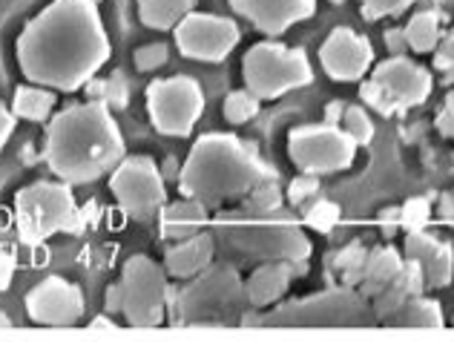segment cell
I'll return each instance as SVG.
<instances>
[{
	"label": "cell",
	"mask_w": 454,
	"mask_h": 342,
	"mask_svg": "<svg viewBox=\"0 0 454 342\" xmlns=\"http://www.w3.org/2000/svg\"><path fill=\"white\" fill-rule=\"evenodd\" d=\"M95 0H52L23 27L18 38V66L29 84L75 92L110 61Z\"/></svg>",
	"instance_id": "6da1fadb"
},
{
	"label": "cell",
	"mask_w": 454,
	"mask_h": 342,
	"mask_svg": "<svg viewBox=\"0 0 454 342\" xmlns=\"http://www.w3.org/2000/svg\"><path fill=\"white\" fill-rule=\"evenodd\" d=\"M127 156L124 136L104 101L73 104L46 129L43 159L52 175L67 184H90L113 173Z\"/></svg>",
	"instance_id": "7a4b0ae2"
},
{
	"label": "cell",
	"mask_w": 454,
	"mask_h": 342,
	"mask_svg": "<svg viewBox=\"0 0 454 342\" xmlns=\"http://www.w3.org/2000/svg\"><path fill=\"white\" fill-rule=\"evenodd\" d=\"M277 179L256 150L242 138L227 133L201 136L178 173V190L182 196L199 198L207 207H222L236 198H245L262 182Z\"/></svg>",
	"instance_id": "3957f363"
},
{
	"label": "cell",
	"mask_w": 454,
	"mask_h": 342,
	"mask_svg": "<svg viewBox=\"0 0 454 342\" xmlns=\"http://www.w3.org/2000/svg\"><path fill=\"white\" fill-rule=\"evenodd\" d=\"M213 239L216 245H224L227 251L254 259V262H305L310 256V242L291 216L279 214H247L239 207L236 214L219 216L213 225Z\"/></svg>",
	"instance_id": "277c9868"
},
{
	"label": "cell",
	"mask_w": 454,
	"mask_h": 342,
	"mask_svg": "<svg viewBox=\"0 0 454 342\" xmlns=\"http://www.w3.org/2000/svg\"><path fill=\"white\" fill-rule=\"evenodd\" d=\"M15 225L23 245L38 247L55 233H83L90 225V210H81L73 184L35 182L15 196Z\"/></svg>",
	"instance_id": "5b68a950"
},
{
	"label": "cell",
	"mask_w": 454,
	"mask_h": 342,
	"mask_svg": "<svg viewBox=\"0 0 454 342\" xmlns=\"http://www.w3.org/2000/svg\"><path fill=\"white\" fill-rule=\"evenodd\" d=\"M372 323V302L348 285L279 305L259 320V325L268 328H363Z\"/></svg>",
	"instance_id": "8992f818"
},
{
	"label": "cell",
	"mask_w": 454,
	"mask_h": 342,
	"mask_svg": "<svg viewBox=\"0 0 454 342\" xmlns=\"http://www.w3.org/2000/svg\"><path fill=\"white\" fill-rule=\"evenodd\" d=\"M247 305L245 282L231 265H207L196 282L178 297V314L182 325H205L216 328L227 325L233 314H242Z\"/></svg>",
	"instance_id": "52a82bcc"
},
{
	"label": "cell",
	"mask_w": 454,
	"mask_h": 342,
	"mask_svg": "<svg viewBox=\"0 0 454 342\" xmlns=\"http://www.w3.org/2000/svg\"><path fill=\"white\" fill-rule=\"evenodd\" d=\"M242 75L247 89L259 101H273L291 89L308 87L314 81V69H310L302 50H288L282 43L265 41L245 52Z\"/></svg>",
	"instance_id": "ba28073f"
},
{
	"label": "cell",
	"mask_w": 454,
	"mask_h": 342,
	"mask_svg": "<svg viewBox=\"0 0 454 342\" xmlns=\"http://www.w3.org/2000/svg\"><path fill=\"white\" fill-rule=\"evenodd\" d=\"M360 96L368 107H374L382 115L420 107L432 96V73L409 58L394 55L374 66V75L360 87Z\"/></svg>",
	"instance_id": "9c48e42d"
},
{
	"label": "cell",
	"mask_w": 454,
	"mask_h": 342,
	"mask_svg": "<svg viewBox=\"0 0 454 342\" xmlns=\"http://www.w3.org/2000/svg\"><path fill=\"white\" fill-rule=\"evenodd\" d=\"M147 113L161 136L184 138L193 133L196 121L205 113V92L190 75L153 81L147 87Z\"/></svg>",
	"instance_id": "30bf717a"
},
{
	"label": "cell",
	"mask_w": 454,
	"mask_h": 342,
	"mask_svg": "<svg viewBox=\"0 0 454 342\" xmlns=\"http://www.w3.org/2000/svg\"><path fill=\"white\" fill-rule=\"evenodd\" d=\"M121 291L129 328H159L164 320V305L170 297L167 270L159 268L150 256H129L121 270Z\"/></svg>",
	"instance_id": "8fae6325"
},
{
	"label": "cell",
	"mask_w": 454,
	"mask_h": 342,
	"mask_svg": "<svg viewBox=\"0 0 454 342\" xmlns=\"http://www.w3.org/2000/svg\"><path fill=\"white\" fill-rule=\"evenodd\" d=\"M110 190L118 207L136 222L155 219L167 205V187L161 179V170L150 156H124L121 164L113 170Z\"/></svg>",
	"instance_id": "7c38bea8"
},
{
	"label": "cell",
	"mask_w": 454,
	"mask_h": 342,
	"mask_svg": "<svg viewBox=\"0 0 454 342\" xmlns=\"http://www.w3.org/2000/svg\"><path fill=\"white\" fill-rule=\"evenodd\" d=\"M356 141L345 133L342 124H308L296 127L288 136V156L302 173L325 175L351 167Z\"/></svg>",
	"instance_id": "4fadbf2b"
},
{
	"label": "cell",
	"mask_w": 454,
	"mask_h": 342,
	"mask_svg": "<svg viewBox=\"0 0 454 342\" xmlns=\"http://www.w3.org/2000/svg\"><path fill=\"white\" fill-rule=\"evenodd\" d=\"M176 46L184 58L205 64H219L233 52L239 43V27L231 18L207 15V12H190L173 29Z\"/></svg>",
	"instance_id": "5bb4252c"
},
{
	"label": "cell",
	"mask_w": 454,
	"mask_h": 342,
	"mask_svg": "<svg viewBox=\"0 0 454 342\" xmlns=\"http://www.w3.org/2000/svg\"><path fill=\"white\" fill-rule=\"evenodd\" d=\"M27 314L35 325L73 328L83 314V293L64 276H46L27 293Z\"/></svg>",
	"instance_id": "9a60e30c"
},
{
	"label": "cell",
	"mask_w": 454,
	"mask_h": 342,
	"mask_svg": "<svg viewBox=\"0 0 454 342\" xmlns=\"http://www.w3.org/2000/svg\"><path fill=\"white\" fill-rule=\"evenodd\" d=\"M319 61L333 81H360L374 64V50L363 35L348 27H337L322 43Z\"/></svg>",
	"instance_id": "2e32d148"
},
{
	"label": "cell",
	"mask_w": 454,
	"mask_h": 342,
	"mask_svg": "<svg viewBox=\"0 0 454 342\" xmlns=\"http://www.w3.org/2000/svg\"><path fill=\"white\" fill-rule=\"evenodd\" d=\"M231 6L236 15L254 23L259 32L277 38V35L288 32L294 23L314 15L317 0H231Z\"/></svg>",
	"instance_id": "e0dca14e"
},
{
	"label": "cell",
	"mask_w": 454,
	"mask_h": 342,
	"mask_svg": "<svg viewBox=\"0 0 454 342\" xmlns=\"http://www.w3.org/2000/svg\"><path fill=\"white\" fill-rule=\"evenodd\" d=\"M405 259H414L423 270L426 288H446L454 276V251L437 236L414 230L405 239Z\"/></svg>",
	"instance_id": "ac0fdd59"
},
{
	"label": "cell",
	"mask_w": 454,
	"mask_h": 342,
	"mask_svg": "<svg viewBox=\"0 0 454 342\" xmlns=\"http://www.w3.org/2000/svg\"><path fill=\"white\" fill-rule=\"evenodd\" d=\"M296 274H305V262H288V259L262 262L245 282L247 305L250 308H268V305L282 299Z\"/></svg>",
	"instance_id": "d6986e66"
},
{
	"label": "cell",
	"mask_w": 454,
	"mask_h": 342,
	"mask_svg": "<svg viewBox=\"0 0 454 342\" xmlns=\"http://www.w3.org/2000/svg\"><path fill=\"white\" fill-rule=\"evenodd\" d=\"M216 256V239L213 233H193L187 239H178L164 253V270L173 279H193L205 270Z\"/></svg>",
	"instance_id": "ffe728a7"
},
{
	"label": "cell",
	"mask_w": 454,
	"mask_h": 342,
	"mask_svg": "<svg viewBox=\"0 0 454 342\" xmlns=\"http://www.w3.org/2000/svg\"><path fill=\"white\" fill-rule=\"evenodd\" d=\"M423 291H426V279H423L420 265H417L414 259H405V265L397 274V279L372 299V314H377L380 323H386L394 311H400L405 302H409L411 297H417V293H423Z\"/></svg>",
	"instance_id": "44dd1931"
},
{
	"label": "cell",
	"mask_w": 454,
	"mask_h": 342,
	"mask_svg": "<svg viewBox=\"0 0 454 342\" xmlns=\"http://www.w3.org/2000/svg\"><path fill=\"white\" fill-rule=\"evenodd\" d=\"M207 205L199 202V198L184 196L182 202L164 205L159 214V225H161V236L164 239H187V236L199 233V228L207 225Z\"/></svg>",
	"instance_id": "7402d4cb"
},
{
	"label": "cell",
	"mask_w": 454,
	"mask_h": 342,
	"mask_svg": "<svg viewBox=\"0 0 454 342\" xmlns=\"http://www.w3.org/2000/svg\"><path fill=\"white\" fill-rule=\"evenodd\" d=\"M403 256L394 251V247H377V251H368V262H365V276L356 285V291L372 302L380 291H386L397 274L403 270Z\"/></svg>",
	"instance_id": "603a6c76"
},
{
	"label": "cell",
	"mask_w": 454,
	"mask_h": 342,
	"mask_svg": "<svg viewBox=\"0 0 454 342\" xmlns=\"http://www.w3.org/2000/svg\"><path fill=\"white\" fill-rule=\"evenodd\" d=\"M196 9V0H138V18L147 29L167 32Z\"/></svg>",
	"instance_id": "cb8c5ba5"
},
{
	"label": "cell",
	"mask_w": 454,
	"mask_h": 342,
	"mask_svg": "<svg viewBox=\"0 0 454 342\" xmlns=\"http://www.w3.org/2000/svg\"><path fill=\"white\" fill-rule=\"evenodd\" d=\"M382 325H391V328H443V311H440V302L426 299L423 293H417V297H411L400 311H394Z\"/></svg>",
	"instance_id": "d4e9b609"
},
{
	"label": "cell",
	"mask_w": 454,
	"mask_h": 342,
	"mask_svg": "<svg viewBox=\"0 0 454 342\" xmlns=\"http://www.w3.org/2000/svg\"><path fill=\"white\" fill-rule=\"evenodd\" d=\"M55 92L50 87H38V84H27L15 89V98H12V113L18 118H27V121H46L55 110Z\"/></svg>",
	"instance_id": "484cf974"
},
{
	"label": "cell",
	"mask_w": 454,
	"mask_h": 342,
	"mask_svg": "<svg viewBox=\"0 0 454 342\" xmlns=\"http://www.w3.org/2000/svg\"><path fill=\"white\" fill-rule=\"evenodd\" d=\"M403 32H405V43H409V50L420 52V55L434 52L437 43H440V12H432V9L417 12Z\"/></svg>",
	"instance_id": "4316f807"
},
{
	"label": "cell",
	"mask_w": 454,
	"mask_h": 342,
	"mask_svg": "<svg viewBox=\"0 0 454 342\" xmlns=\"http://www.w3.org/2000/svg\"><path fill=\"white\" fill-rule=\"evenodd\" d=\"M365 262H368V251L365 245L354 242L348 247H342V251L337 253V259H333V268H337V274L342 276V285L348 288H356L365 276Z\"/></svg>",
	"instance_id": "83f0119b"
},
{
	"label": "cell",
	"mask_w": 454,
	"mask_h": 342,
	"mask_svg": "<svg viewBox=\"0 0 454 342\" xmlns=\"http://www.w3.org/2000/svg\"><path fill=\"white\" fill-rule=\"evenodd\" d=\"M87 96L92 101H104L106 107H127L129 101V87H127V78L121 73H115L113 78L98 81V78H90L87 81Z\"/></svg>",
	"instance_id": "f1b7e54d"
},
{
	"label": "cell",
	"mask_w": 454,
	"mask_h": 342,
	"mask_svg": "<svg viewBox=\"0 0 454 342\" xmlns=\"http://www.w3.org/2000/svg\"><path fill=\"white\" fill-rule=\"evenodd\" d=\"M222 113L231 124H247L259 113V98L250 89H236L224 98Z\"/></svg>",
	"instance_id": "f546056e"
},
{
	"label": "cell",
	"mask_w": 454,
	"mask_h": 342,
	"mask_svg": "<svg viewBox=\"0 0 454 342\" xmlns=\"http://www.w3.org/2000/svg\"><path fill=\"white\" fill-rule=\"evenodd\" d=\"M279 207H282V193L277 187V179L262 182L256 190H250L242 198V210H247V214H273Z\"/></svg>",
	"instance_id": "4dcf8cb0"
},
{
	"label": "cell",
	"mask_w": 454,
	"mask_h": 342,
	"mask_svg": "<svg viewBox=\"0 0 454 342\" xmlns=\"http://www.w3.org/2000/svg\"><path fill=\"white\" fill-rule=\"evenodd\" d=\"M342 129L356 141V144H368V141L374 138V124L363 107H348L342 113Z\"/></svg>",
	"instance_id": "1f68e13d"
},
{
	"label": "cell",
	"mask_w": 454,
	"mask_h": 342,
	"mask_svg": "<svg viewBox=\"0 0 454 342\" xmlns=\"http://www.w3.org/2000/svg\"><path fill=\"white\" fill-rule=\"evenodd\" d=\"M305 222H308V228H314L319 233H331L340 222V207L333 202H325V198H317L314 207L305 214Z\"/></svg>",
	"instance_id": "d6a6232c"
},
{
	"label": "cell",
	"mask_w": 454,
	"mask_h": 342,
	"mask_svg": "<svg viewBox=\"0 0 454 342\" xmlns=\"http://www.w3.org/2000/svg\"><path fill=\"white\" fill-rule=\"evenodd\" d=\"M428 216H432V205H428L426 198H411L409 205L400 207V225L409 230V233L426 230Z\"/></svg>",
	"instance_id": "836d02e7"
},
{
	"label": "cell",
	"mask_w": 454,
	"mask_h": 342,
	"mask_svg": "<svg viewBox=\"0 0 454 342\" xmlns=\"http://www.w3.org/2000/svg\"><path fill=\"white\" fill-rule=\"evenodd\" d=\"M167 58H170V50H167V43H147V46H138L133 52V61H136V69L141 73H153V69H159L167 64Z\"/></svg>",
	"instance_id": "e575fe53"
},
{
	"label": "cell",
	"mask_w": 454,
	"mask_h": 342,
	"mask_svg": "<svg viewBox=\"0 0 454 342\" xmlns=\"http://www.w3.org/2000/svg\"><path fill=\"white\" fill-rule=\"evenodd\" d=\"M414 4V0H360L363 6V15L368 20H377V18H386V15H400Z\"/></svg>",
	"instance_id": "d590c367"
},
{
	"label": "cell",
	"mask_w": 454,
	"mask_h": 342,
	"mask_svg": "<svg viewBox=\"0 0 454 342\" xmlns=\"http://www.w3.org/2000/svg\"><path fill=\"white\" fill-rule=\"evenodd\" d=\"M434 66L440 69V75H443L449 84H454V29L446 35V38H440Z\"/></svg>",
	"instance_id": "8d00e7d4"
},
{
	"label": "cell",
	"mask_w": 454,
	"mask_h": 342,
	"mask_svg": "<svg viewBox=\"0 0 454 342\" xmlns=\"http://www.w3.org/2000/svg\"><path fill=\"white\" fill-rule=\"evenodd\" d=\"M317 193H319V175L305 173V175H296V182L288 190V198L294 205H302V202H308V198H317Z\"/></svg>",
	"instance_id": "74e56055"
},
{
	"label": "cell",
	"mask_w": 454,
	"mask_h": 342,
	"mask_svg": "<svg viewBox=\"0 0 454 342\" xmlns=\"http://www.w3.org/2000/svg\"><path fill=\"white\" fill-rule=\"evenodd\" d=\"M437 129H440V133H443L446 138H454V89L446 96L443 110L437 113Z\"/></svg>",
	"instance_id": "f35d334b"
},
{
	"label": "cell",
	"mask_w": 454,
	"mask_h": 342,
	"mask_svg": "<svg viewBox=\"0 0 454 342\" xmlns=\"http://www.w3.org/2000/svg\"><path fill=\"white\" fill-rule=\"evenodd\" d=\"M15 113H12L6 104H0V150L6 147V141L12 138V133H15Z\"/></svg>",
	"instance_id": "ab89813d"
},
{
	"label": "cell",
	"mask_w": 454,
	"mask_h": 342,
	"mask_svg": "<svg viewBox=\"0 0 454 342\" xmlns=\"http://www.w3.org/2000/svg\"><path fill=\"white\" fill-rule=\"evenodd\" d=\"M104 308H106V314H121V308H124V291H121V282H115V285L106 288Z\"/></svg>",
	"instance_id": "60d3db41"
},
{
	"label": "cell",
	"mask_w": 454,
	"mask_h": 342,
	"mask_svg": "<svg viewBox=\"0 0 454 342\" xmlns=\"http://www.w3.org/2000/svg\"><path fill=\"white\" fill-rule=\"evenodd\" d=\"M12 276H15V256L0 247V291L12 285Z\"/></svg>",
	"instance_id": "b9f144b4"
},
{
	"label": "cell",
	"mask_w": 454,
	"mask_h": 342,
	"mask_svg": "<svg viewBox=\"0 0 454 342\" xmlns=\"http://www.w3.org/2000/svg\"><path fill=\"white\" fill-rule=\"evenodd\" d=\"M386 46L394 52V55H403V50L409 43H405V32L403 29H391V32H386Z\"/></svg>",
	"instance_id": "7bdbcfd3"
},
{
	"label": "cell",
	"mask_w": 454,
	"mask_h": 342,
	"mask_svg": "<svg viewBox=\"0 0 454 342\" xmlns=\"http://www.w3.org/2000/svg\"><path fill=\"white\" fill-rule=\"evenodd\" d=\"M90 328H92V331H115V323L113 320H106V316H95V320L90 323Z\"/></svg>",
	"instance_id": "ee69618b"
},
{
	"label": "cell",
	"mask_w": 454,
	"mask_h": 342,
	"mask_svg": "<svg viewBox=\"0 0 454 342\" xmlns=\"http://www.w3.org/2000/svg\"><path fill=\"white\" fill-rule=\"evenodd\" d=\"M342 104L340 101H333V104H328V124H342Z\"/></svg>",
	"instance_id": "f6af8a7d"
},
{
	"label": "cell",
	"mask_w": 454,
	"mask_h": 342,
	"mask_svg": "<svg viewBox=\"0 0 454 342\" xmlns=\"http://www.w3.org/2000/svg\"><path fill=\"white\" fill-rule=\"evenodd\" d=\"M0 328H12V323L4 316V311H0Z\"/></svg>",
	"instance_id": "bcb514c9"
},
{
	"label": "cell",
	"mask_w": 454,
	"mask_h": 342,
	"mask_svg": "<svg viewBox=\"0 0 454 342\" xmlns=\"http://www.w3.org/2000/svg\"><path fill=\"white\" fill-rule=\"evenodd\" d=\"M440 4H443V6H454V0H440Z\"/></svg>",
	"instance_id": "7dc6e473"
},
{
	"label": "cell",
	"mask_w": 454,
	"mask_h": 342,
	"mask_svg": "<svg viewBox=\"0 0 454 342\" xmlns=\"http://www.w3.org/2000/svg\"><path fill=\"white\" fill-rule=\"evenodd\" d=\"M331 4H342V0H331Z\"/></svg>",
	"instance_id": "c3c4849f"
},
{
	"label": "cell",
	"mask_w": 454,
	"mask_h": 342,
	"mask_svg": "<svg viewBox=\"0 0 454 342\" xmlns=\"http://www.w3.org/2000/svg\"><path fill=\"white\" fill-rule=\"evenodd\" d=\"M95 4H98V0H95Z\"/></svg>",
	"instance_id": "681fc988"
}]
</instances>
